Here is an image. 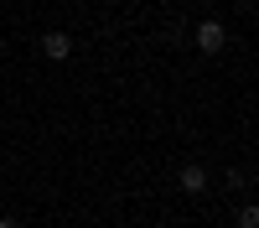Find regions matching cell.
Instances as JSON below:
<instances>
[{
    "label": "cell",
    "mask_w": 259,
    "mask_h": 228,
    "mask_svg": "<svg viewBox=\"0 0 259 228\" xmlns=\"http://www.w3.org/2000/svg\"><path fill=\"white\" fill-rule=\"evenodd\" d=\"M197 47L212 57V52H223L228 47V26H223V21H202V26H197Z\"/></svg>",
    "instance_id": "1"
},
{
    "label": "cell",
    "mask_w": 259,
    "mask_h": 228,
    "mask_svg": "<svg viewBox=\"0 0 259 228\" xmlns=\"http://www.w3.org/2000/svg\"><path fill=\"white\" fill-rule=\"evenodd\" d=\"M41 52H47V62H68L73 57V36L68 31H47L41 36Z\"/></svg>",
    "instance_id": "2"
},
{
    "label": "cell",
    "mask_w": 259,
    "mask_h": 228,
    "mask_svg": "<svg viewBox=\"0 0 259 228\" xmlns=\"http://www.w3.org/2000/svg\"><path fill=\"white\" fill-rule=\"evenodd\" d=\"M177 181H182V192H192V197H197V192H207V171H202V166H197V161H187Z\"/></svg>",
    "instance_id": "3"
},
{
    "label": "cell",
    "mask_w": 259,
    "mask_h": 228,
    "mask_svg": "<svg viewBox=\"0 0 259 228\" xmlns=\"http://www.w3.org/2000/svg\"><path fill=\"white\" fill-rule=\"evenodd\" d=\"M239 228H259V207H254V202L239 207Z\"/></svg>",
    "instance_id": "4"
},
{
    "label": "cell",
    "mask_w": 259,
    "mask_h": 228,
    "mask_svg": "<svg viewBox=\"0 0 259 228\" xmlns=\"http://www.w3.org/2000/svg\"><path fill=\"white\" fill-rule=\"evenodd\" d=\"M0 228H21V223H16V218H0Z\"/></svg>",
    "instance_id": "5"
},
{
    "label": "cell",
    "mask_w": 259,
    "mask_h": 228,
    "mask_svg": "<svg viewBox=\"0 0 259 228\" xmlns=\"http://www.w3.org/2000/svg\"><path fill=\"white\" fill-rule=\"evenodd\" d=\"M156 228H166V223H156Z\"/></svg>",
    "instance_id": "6"
}]
</instances>
